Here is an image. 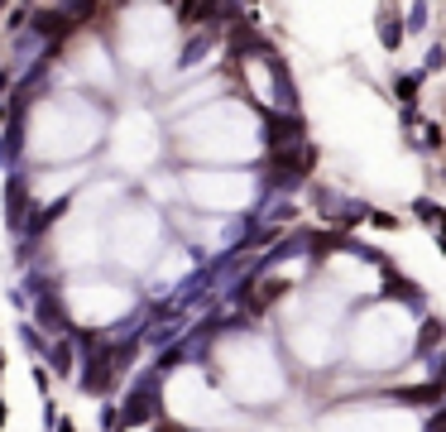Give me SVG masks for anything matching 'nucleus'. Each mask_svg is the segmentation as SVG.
Segmentation results:
<instances>
[{
  "label": "nucleus",
  "mask_w": 446,
  "mask_h": 432,
  "mask_svg": "<svg viewBox=\"0 0 446 432\" xmlns=\"http://www.w3.org/2000/svg\"><path fill=\"white\" fill-rule=\"evenodd\" d=\"M144 418H154V394L144 389V394H134L130 399V409H125V423L134 428V423H144Z\"/></svg>",
  "instance_id": "2"
},
{
  "label": "nucleus",
  "mask_w": 446,
  "mask_h": 432,
  "mask_svg": "<svg viewBox=\"0 0 446 432\" xmlns=\"http://www.w3.org/2000/svg\"><path fill=\"white\" fill-rule=\"evenodd\" d=\"M432 341H442V322H427V326H423V346H432Z\"/></svg>",
  "instance_id": "5"
},
{
  "label": "nucleus",
  "mask_w": 446,
  "mask_h": 432,
  "mask_svg": "<svg viewBox=\"0 0 446 432\" xmlns=\"http://www.w3.org/2000/svg\"><path fill=\"white\" fill-rule=\"evenodd\" d=\"M432 432H446V418H442V423H432Z\"/></svg>",
  "instance_id": "6"
},
{
  "label": "nucleus",
  "mask_w": 446,
  "mask_h": 432,
  "mask_svg": "<svg viewBox=\"0 0 446 432\" xmlns=\"http://www.w3.org/2000/svg\"><path fill=\"white\" fill-rule=\"evenodd\" d=\"M379 39H384V48H398L403 29H394V14H384V29H379Z\"/></svg>",
  "instance_id": "4"
},
{
  "label": "nucleus",
  "mask_w": 446,
  "mask_h": 432,
  "mask_svg": "<svg viewBox=\"0 0 446 432\" xmlns=\"http://www.w3.org/2000/svg\"><path fill=\"white\" fill-rule=\"evenodd\" d=\"M269 144H274V159H278L283 149H298V144H303V125L274 115V120H269Z\"/></svg>",
  "instance_id": "1"
},
{
  "label": "nucleus",
  "mask_w": 446,
  "mask_h": 432,
  "mask_svg": "<svg viewBox=\"0 0 446 432\" xmlns=\"http://www.w3.org/2000/svg\"><path fill=\"white\" fill-rule=\"evenodd\" d=\"M398 399H403V404H437L442 389H437V384H427V389H398Z\"/></svg>",
  "instance_id": "3"
}]
</instances>
